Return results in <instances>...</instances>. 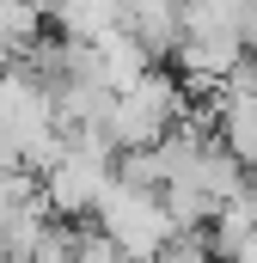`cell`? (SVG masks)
<instances>
[{
  "mask_svg": "<svg viewBox=\"0 0 257 263\" xmlns=\"http://www.w3.org/2000/svg\"><path fill=\"white\" fill-rule=\"evenodd\" d=\"M239 49H257V0L239 12Z\"/></svg>",
  "mask_w": 257,
  "mask_h": 263,
  "instance_id": "6da1fadb",
  "label": "cell"
}]
</instances>
